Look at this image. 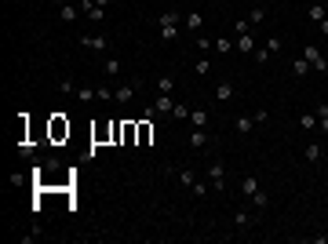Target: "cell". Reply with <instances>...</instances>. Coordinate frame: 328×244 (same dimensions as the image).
Here are the masks:
<instances>
[{
	"label": "cell",
	"mask_w": 328,
	"mask_h": 244,
	"mask_svg": "<svg viewBox=\"0 0 328 244\" xmlns=\"http://www.w3.org/2000/svg\"><path fill=\"white\" fill-rule=\"evenodd\" d=\"M186 26H190V29H205V15H201V11H190V15H186Z\"/></svg>",
	"instance_id": "cb8c5ba5"
},
{
	"label": "cell",
	"mask_w": 328,
	"mask_h": 244,
	"mask_svg": "<svg viewBox=\"0 0 328 244\" xmlns=\"http://www.w3.org/2000/svg\"><path fill=\"white\" fill-rule=\"evenodd\" d=\"M212 48H215L219 55H230V51H233V40H230V37H215V44H212Z\"/></svg>",
	"instance_id": "d6986e66"
},
{
	"label": "cell",
	"mask_w": 328,
	"mask_h": 244,
	"mask_svg": "<svg viewBox=\"0 0 328 244\" xmlns=\"http://www.w3.org/2000/svg\"><path fill=\"white\" fill-rule=\"evenodd\" d=\"M58 19L66 22V26H73L77 19H81V8H77V4H62V8H58Z\"/></svg>",
	"instance_id": "9c48e42d"
},
{
	"label": "cell",
	"mask_w": 328,
	"mask_h": 244,
	"mask_svg": "<svg viewBox=\"0 0 328 244\" xmlns=\"http://www.w3.org/2000/svg\"><path fill=\"white\" fill-rule=\"evenodd\" d=\"M190 190H193V197H208V182H201V179H197Z\"/></svg>",
	"instance_id": "f546056e"
},
{
	"label": "cell",
	"mask_w": 328,
	"mask_h": 244,
	"mask_svg": "<svg viewBox=\"0 0 328 244\" xmlns=\"http://www.w3.org/2000/svg\"><path fill=\"white\" fill-rule=\"evenodd\" d=\"M252 204H255V208H267V204H270V197H267V193H263V190H259V193L252 197Z\"/></svg>",
	"instance_id": "1f68e13d"
},
{
	"label": "cell",
	"mask_w": 328,
	"mask_h": 244,
	"mask_svg": "<svg viewBox=\"0 0 328 244\" xmlns=\"http://www.w3.org/2000/svg\"><path fill=\"white\" fill-rule=\"evenodd\" d=\"M208 182H212L219 193L226 190V168H223V160H212V164H208Z\"/></svg>",
	"instance_id": "277c9868"
},
{
	"label": "cell",
	"mask_w": 328,
	"mask_h": 244,
	"mask_svg": "<svg viewBox=\"0 0 328 244\" xmlns=\"http://www.w3.org/2000/svg\"><path fill=\"white\" fill-rule=\"evenodd\" d=\"M102 69H106V77H117V73H120V58L106 55V58H102Z\"/></svg>",
	"instance_id": "e0dca14e"
},
{
	"label": "cell",
	"mask_w": 328,
	"mask_h": 244,
	"mask_svg": "<svg viewBox=\"0 0 328 244\" xmlns=\"http://www.w3.org/2000/svg\"><path fill=\"white\" fill-rule=\"evenodd\" d=\"M241 193L252 201V197L259 193V179H255V175H244V179H241Z\"/></svg>",
	"instance_id": "30bf717a"
},
{
	"label": "cell",
	"mask_w": 328,
	"mask_h": 244,
	"mask_svg": "<svg viewBox=\"0 0 328 244\" xmlns=\"http://www.w3.org/2000/svg\"><path fill=\"white\" fill-rule=\"evenodd\" d=\"M263 48H267V51H270V55H277V51H281V48H285V40H281V37H270V40H267V44H263Z\"/></svg>",
	"instance_id": "4316f807"
},
{
	"label": "cell",
	"mask_w": 328,
	"mask_h": 244,
	"mask_svg": "<svg viewBox=\"0 0 328 244\" xmlns=\"http://www.w3.org/2000/svg\"><path fill=\"white\" fill-rule=\"evenodd\" d=\"M215 99H219V102H230V99H233V84H230V80H223V84L215 88Z\"/></svg>",
	"instance_id": "ac0fdd59"
},
{
	"label": "cell",
	"mask_w": 328,
	"mask_h": 244,
	"mask_svg": "<svg viewBox=\"0 0 328 244\" xmlns=\"http://www.w3.org/2000/svg\"><path fill=\"white\" fill-rule=\"evenodd\" d=\"M233 29H237V33H252V22H248V19H237V22H233Z\"/></svg>",
	"instance_id": "4dcf8cb0"
},
{
	"label": "cell",
	"mask_w": 328,
	"mask_h": 244,
	"mask_svg": "<svg viewBox=\"0 0 328 244\" xmlns=\"http://www.w3.org/2000/svg\"><path fill=\"white\" fill-rule=\"evenodd\" d=\"M317 29H321V33H328V15H324V19L317 22Z\"/></svg>",
	"instance_id": "e575fe53"
},
{
	"label": "cell",
	"mask_w": 328,
	"mask_h": 244,
	"mask_svg": "<svg viewBox=\"0 0 328 244\" xmlns=\"http://www.w3.org/2000/svg\"><path fill=\"white\" fill-rule=\"evenodd\" d=\"M62 4H70V0H55V8H62Z\"/></svg>",
	"instance_id": "8d00e7d4"
},
{
	"label": "cell",
	"mask_w": 328,
	"mask_h": 244,
	"mask_svg": "<svg viewBox=\"0 0 328 244\" xmlns=\"http://www.w3.org/2000/svg\"><path fill=\"white\" fill-rule=\"evenodd\" d=\"M171 117H182V120H190V106H186V102H175V110H171Z\"/></svg>",
	"instance_id": "f1b7e54d"
},
{
	"label": "cell",
	"mask_w": 328,
	"mask_h": 244,
	"mask_svg": "<svg viewBox=\"0 0 328 244\" xmlns=\"http://www.w3.org/2000/svg\"><path fill=\"white\" fill-rule=\"evenodd\" d=\"M208 120H212L208 110H201V106H197V110H190V124H193V128H208Z\"/></svg>",
	"instance_id": "8fae6325"
},
{
	"label": "cell",
	"mask_w": 328,
	"mask_h": 244,
	"mask_svg": "<svg viewBox=\"0 0 328 244\" xmlns=\"http://www.w3.org/2000/svg\"><path fill=\"white\" fill-rule=\"evenodd\" d=\"M303 58L310 62V69H317V73H328V58L321 55V48H317V44H306V48H303Z\"/></svg>",
	"instance_id": "3957f363"
},
{
	"label": "cell",
	"mask_w": 328,
	"mask_h": 244,
	"mask_svg": "<svg viewBox=\"0 0 328 244\" xmlns=\"http://www.w3.org/2000/svg\"><path fill=\"white\" fill-rule=\"evenodd\" d=\"M95 4H99V8H109V4H113V0H95Z\"/></svg>",
	"instance_id": "d590c367"
},
{
	"label": "cell",
	"mask_w": 328,
	"mask_h": 244,
	"mask_svg": "<svg viewBox=\"0 0 328 244\" xmlns=\"http://www.w3.org/2000/svg\"><path fill=\"white\" fill-rule=\"evenodd\" d=\"M171 110H175L171 95H157V102H153V113H171Z\"/></svg>",
	"instance_id": "2e32d148"
},
{
	"label": "cell",
	"mask_w": 328,
	"mask_h": 244,
	"mask_svg": "<svg viewBox=\"0 0 328 244\" xmlns=\"http://www.w3.org/2000/svg\"><path fill=\"white\" fill-rule=\"evenodd\" d=\"M193 73H197V77H208V73H212V58H197V62H193Z\"/></svg>",
	"instance_id": "d4e9b609"
},
{
	"label": "cell",
	"mask_w": 328,
	"mask_h": 244,
	"mask_svg": "<svg viewBox=\"0 0 328 244\" xmlns=\"http://www.w3.org/2000/svg\"><path fill=\"white\" fill-rule=\"evenodd\" d=\"M81 48L99 51V55H109V37H106V33H84V37H81Z\"/></svg>",
	"instance_id": "7a4b0ae2"
},
{
	"label": "cell",
	"mask_w": 328,
	"mask_h": 244,
	"mask_svg": "<svg viewBox=\"0 0 328 244\" xmlns=\"http://www.w3.org/2000/svg\"><path fill=\"white\" fill-rule=\"evenodd\" d=\"M306 15H310V22H321L324 15H328V8H324V4H310V8H306Z\"/></svg>",
	"instance_id": "44dd1931"
},
{
	"label": "cell",
	"mask_w": 328,
	"mask_h": 244,
	"mask_svg": "<svg viewBox=\"0 0 328 244\" xmlns=\"http://www.w3.org/2000/svg\"><path fill=\"white\" fill-rule=\"evenodd\" d=\"M135 91H139V80L128 84V88H117V91H113V99H117V102H132V99H135Z\"/></svg>",
	"instance_id": "7c38bea8"
},
{
	"label": "cell",
	"mask_w": 328,
	"mask_h": 244,
	"mask_svg": "<svg viewBox=\"0 0 328 244\" xmlns=\"http://www.w3.org/2000/svg\"><path fill=\"white\" fill-rule=\"evenodd\" d=\"M70 95H77L81 102H95V99H99V88H73Z\"/></svg>",
	"instance_id": "9a60e30c"
},
{
	"label": "cell",
	"mask_w": 328,
	"mask_h": 244,
	"mask_svg": "<svg viewBox=\"0 0 328 244\" xmlns=\"http://www.w3.org/2000/svg\"><path fill=\"white\" fill-rule=\"evenodd\" d=\"M8 4H15V0H8Z\"/></svg>",
	"instance_id": "f35d334b"
},
{
	"label": "cell",
	"mask_w": 328,
	"mask_h": 244,
	"mask_svg": "<svg viewBox=\"0 0 328 244\" xmlns=\"http://www.w3.org/2000/svg\"><path fill=\"white\" fill-rule=\"evenodd\" d=\"M233 128H237L241 135H252V131L259 128V124H255V117H252V113H248V117H233Z\"/></svg>",
	"instance_id": "ba28073f"
},
{
	"label": "cell",
	"mask_w": 328,
	"mask_h": 244,
	"mask_svg": "<svg viewBox=\"0 0 328 244\" xmlns=\"http://www.w3.org/2000/svg\"><path fill=\"white\" fill-rule=\"evenodd\" d=\"M157 29H161V40H175L179 37V11H161L157 15Z\"/></svg>",
	"instance_id": "6da1fadb"
},
{
	"label": "cell",
	"mask_w": 328,
	"mask_h": 244,
	"mask_svg": "<svg viewBox=\"0 0 328 244\" xmlns=\"http://www.w3.org/2000/svg\"><path fill=\"white\" fill-rule=\"evenodd\" d=\"M252 117H255V124H267V120H270V113H267V110H255Z\"/></svg>",
	"instance_id": "836d02e7"
},
{
	"label": "cell",
	"mask_w": 328,
	"mask_h": 244,
	"mask_svg": "<svg viewBox=\"0 0 328 244\" xmlns=\"http://www.w3.org/2000/svg\"><path fill=\"white\" fill-rule=\"evenodd\" d=\"M171 91H175V77H171V73L157 77V95H171Z\"/></svg>",
	"instance_id": "5bb4252c"
},
{
	"label": "cell",
	"mask_w": 328,
	"mask_h": 244,
	"mask_svg": "<svg viewBox=\"0 0 328 244\" xmlns=\"http://www.w3.org/2000/svg\"><path fill=\"white\" fill-rule=\"evenodd\" d=\"M267 58H270V51H267V48H255V55H252V62H259V66H263V62H267Z\"/></svg>",
	"instance_id": "d6a6232c"
},
{
	"label": "cell",
	"mask_w": 328,
	"mask_h": 244,
	"mask_svg": "<svg viewBox=\"0 0 328 244\" xmlns=\"http://www.w3.org/2000/svg\"><path fill=\"white\" fill-rule=\"evenodd\" d=\"M77 8H81V15H88V19L95 22V26H102V22H106V8H99L95 0H81Z\"/></svg>",
	"instance_id": "5b68a950"
},
{
	"label": "cell",
	"mask_w": 328,
	"mask_h": 244,
	"mask_svg": "<svg viewBox=\"0 0 328 244\" xmlns=\"http://www.w3.org/2000/svg\"><path fill=\"white\" fill-rule=\"evenodd\" d=\"M321 4H324V8H328V0H321Z\"/></svg>",
	"instance_id": "74e56055"
},
{
	"label": "cell",
	"mask_w": 328,
	"mask_h": 244,
	"mask_svg": "<svg viewBox=\"0 0 328 244\" xmlns=\"http://www.w3.org/2000/svg\"><path fill=\"white\" fill-rule=\"evenodd\" d=\"M179 182H182V186H193V182H197V175L190 172V168H182V172H179Z\"/></svg>",
	"instance_id": "83f0119b"
},
{
	"label": "cell",
	"mask_w": 328,
	"mask_h": 244,
	"mask_svg": "<svg viewBox=\"0 0 328 244\" xmlns=\"http://www.w3.org/2000/svg\"><path fill=\"white\" fill-rule=\"evenodd\" d=\"M233 226H237V230H248V226H252V215H248V211H233Z\"/></svg>",
	"instance_id": "7402d4cb"
},
{
	"label": "cell",
	"mask_w": 328,
	"mask_h": 244,
	"mask_svg": "<svg viewBox=\"0 0 328 244\" xmlns=\"http://www.w3.org/2000/svg\"><path fill=\"white\" fill-rule=\"evenodd\" d=\"M321 153H324L321 142H306V146H303V160H306V164H321Z\"/></svg>",
	"instance_id": "52a82bcc"
},
{
	"label": "cell",
	"mask_w": 328,
	"mask_h": 244,
	"mask_svg": "<svg viewBox=\"0 0 328 244\" xmlns=\"http://www.w3.org/2000/svg\"><path fill=\"white\" fill-rule=\"evenodd\" d=\"M299 128L303 131H314L317 128V113H299Z\"/></svg>",
	"instance_id": "ffe728a7"
},
{
	"label": "cell",
	"mask_w": 328,
	"mask_h": 244,
	"mask_svg": "<svg viewBox=\"0 0 328 244\" xmlns=\"http://www.w3.org/2000/svg\"><path fill=\"white\" fill-rule=\"evenodd\" d=\"M190 146H193V149L208 146V128H193V131H190Z\"/></svg>",
	"instance_id": "4fadbf2b"
},
{
	"label": "cell",
	"mask_w": 328,
	"mask_h": 244,
	"mask_svg": "<svg viewBox=\"0 0 328 244\" xmlns=\"http://www.w3.org/2000/svg\"><path fill=\"white\" fill-rule=\"evenodd\" d=\"M248 22H252V26H263V22H267V8H252V11H248Z\"/></svg>",
	"instance_id": "603a6c76"
},
{
	"label": "cell",
	"mask_w": 328,
	"mask_h": 244,
	"mask_svg": "<svg viewBox=\"0 0 328 244\" xmlns=\"http://www.w3.org/2000/svg\"><path fill=\"white\" fill-rule=\"evenodd\" d=\"M292 73H295V77H306V73H310V62H306V58H295V62H292Z\"/></svg>",
	"instance_id": "484cf974"
},
{
	"label": "cell",
	"mask_w": 328,
	"mask_h": 244,
	"mask_svg": "<svg viewBox=\"0 0 328 244\" xmlns=\"http://www.w3.org/2000/svg\"><path fill=\"white\" fill-rule=\"evenodd\" d=\"M233 48H237L241 55H255V37H252V33H237V40H233Z\"/></svg>",
	"instance_id": "8992f818"
}]
</instances>
